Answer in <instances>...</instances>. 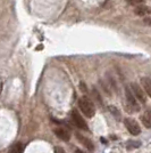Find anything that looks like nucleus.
Returning <instances> with one entry per match:
<instances>
[{
	"instance_id": "f257e3e1",
	"label": "nucleus",
	"mask_w": 151,
	"mask_h": 153,
	"mask_svg": "<svg viewBox=\"0 0 151 153\" xmlns=\"http://www.w3.org/2000/svg\"><path fill=\"white\" fill-rule=\"evenodd\" d=\"M78 108L82 111V113L88 118H92L95 113V108L93 102L88 97H82L78 101Z\"/></svg>"
},
{
	"instance_id": "f03ea898",
	"label": "nucleus",
	"mask_w": 151,
	"mask_h": 153,
	"mask_svg": "<svg viewBox=\"0 0 151 153\" xmlns=\"http://www.w3.org/2000/svg\"><path fill=\"white\" fill-rule=\"evenodd\" d=\"M125 96H126V101H127L128 112H139L141 110V106H140L139 102L136 101V97H135L134 93L132 91V89L128 88L127 86L125 87Z\"/></svg>"
},
{
	"instance_id": "7ed1b4c3",
	"label": "nucleus",
	"mask_w": 151,
	"mask_h": 153,
	"mask_svg": "<svg viewBox=\"0 0 151 153\" xmlns=\"http://www.w3.org/2000/svg\"><path fill=\"white\" fill-rule=\"evenodd\" d=\"M72 120L73 122L75 123V126L77 128H80V129H82V130H86L88 131L89 128H88V125H86V122L85 120L82 118V115L78 113V111L76 110V108H73V111H72Z\"/></svg>"
},
{
	"instance_id": "20e7f679",
	"label": "nucleus",
	"mask_w": 151,
	"mask_h": 153,
	"mask_svg": "<svg viewBox=\"0 0 151 153\" xmlns=\"http://www.w3.org/2000/svg\"><path fill=\"white\" fill-rule=\"evenodd\" d=\"M124 125L127 128V130L132 135H134V136H136V135L141 133V128L139 126V123L134 119H132V118H126L125 120H124Z\"/></svg>"
},
{
	"instance_id": "39448f33",
	"label": "nucleus",
	"mask_w": 151,
	"mask_h": 153,
	"mask_svg": "<svg viewBox=\"0 0 151 153\" xmlns=\"http://www.w3.org/2000/svg\"><path fill=\"white\" fill-rule=\"evenodd\" d=\"M131 89H132L135 97L138 98L140 102L145 103V101H147V98H145V91H144V89H142V88L140 87V85H138L136 82H132Z\"/></svg>"
},
{
	"instance_id": "423d86ee",
	"label": "nucleus",
	"mask_w": 151,
	"mask_h": 153,
	"mask_svg": "<svg viewBox=\"0 0 151 153\" xmlns=\"http://www.w3.org/2000/svg\"><path fill=\"white\" fill-rule=\"evenodd\" d=\"M54 133L56 134V136L58 138H60V140H64V142H68V140H70V134H69V131L66 128L58 127L54 130Z\"/></svg>"
},
{
	"instance_id": "0eeeda50",
	"label": "nucleus",
	"mask_w": 151,
	"mask_h": 153,
	"mask_svg": "<svg viewBox=\"0 0 151 153\" xmlns=\"http://www.w3.org/2000/svg\"><path fill=\"white\" fill-rule=\"evenodd\" d=\"M76 137H77V140H80V142H81L88 150H90V151H93V150H95L93 143L89 140V138H86L85 136H83V135H81V134H76Z\"/></svg>"
},
{
	"instance_id": "6e6552de",
	"label": "nucleus",
	"mask_w": 151,
	"mask_h": 153,
	"mask_svg": "<svg viewBox=\"0 0 151 153\" xmlns=\"http://www.w3.org/2000/svg\"><path fill=\"white\" fill-rule=\"evenodd\" d=\"M141 83L143 86L144 91L151 97V79L148 76H143V78H141Z\"/></svg>"
},
{
	"instance_id": "1a4fd4ad",
	"label": "nucleus",
	"mask_w": 151,
	"mask_h": 153,
	"mask_svg": "<svg viewBox=\"0 0 151 153\" xmlns=\"http://www.w3.org/2000/svg\"><path fill=\"white\" fill-rule=\"evenodd\" d=\"M134 13L136 14V15H139V16H145L147 14L151 13V10L147 6H138L135 8Z\"/></svg>"
},
{
	"instance_id": "9d476101",
	"label": "nucleus",
	"mask_w": 151,
	"mask_h": 153,
	"mask_svg": "<svg viewBox=\"0 0 151 153\" xmlns=\"http://www.w3.org/2000/svg\"><path fill=\"white\" fill-rule=\"evenodd\" d=\"M141 121H142V123H143V126H144L145 128H151V119H150V115L148 114H143L141 115Z\"/></svg>"
},
{
	"instance_id": "9b49d317",
	"label": "nucleus",
	"mask_w": 151,
	"mask_h": 153,
	"mask_svg": "<svg viewBox=\"0 0 151 153\" xmlns=\"http://www.w3.org/2000/svg\"><path fill=\"white\" fill-rule=\"evenodd\" d=\"M141 146V142L139 140H128L126 143V149L127 150H133V149H138Z\"/></svg>"
},
{
	"instance_id": "f8f14e48",
	"label": "nucleus",
	"mask_w": 151,
	"mask_h": 153,
	"mask_svg": "<svg viewBox=\"0 0 151 153\" xmlns=\"http://www.w3.org/2000/svg\"><path fill=\"white\" fill-rule=\"evenodd\" d=\"M10 153H23V145L21 143H17L15 144L13 147H12V151Z\"/></svg>"
},
{
	"instance_id": "ddd939ff",
	"label": "nucleus",
	"mask_w": 151,
	"mask_h": 153,
	"mask_svg": "<svg viewBox=\"0 0 151 153\" xmlns=\"http://www.w3.org/2000/svg\"><path fill=\"white\" fill-rule=\"evenodd\" d=\"M92 94H93V97H95V100L98 102V104L99 105H102L103 103H102V98H101L100 94H99V91L95 89V88H93V91H92Z\"/></svg>"
},
{
	"instance_id": "4468645a",
	"label": "nucleus",
	"mask_w": 151,
	"mask_h": 153,
	"mask_svg": "<svg viewBox=\"0 0 151 153\" xmlns=\"http://www.w3.org/2000/svg\"><path fill=\"white\" fill-rule=\"evenodd\" d=\"M109 111L113 113L116 118H117V120H119V118H120V113H119V111L117 110V108H115V106H109Z\"/></svg>"
},
{
	"instance_id": "2eb2a0df",
	"label": "nucleus",
	"mask_w": 151,
	"mask_h": 153,
	"mask_svg": "<svg viewBox=\"0 0 151 153\" xmlns=\"http://www.w3.org/2000/svg\"><path fill=\"white\" fill-rule=\"evenodd\" d=\"M128 4H131V5H139V4H141V2H143L144 0H126Z\"/></svg>"
},
{
	"instance_id": "dca6fc26",
	"label": "nucleus",
	"mask_w": 151,
	"mask_h": 153,
	"mask_svg": "<svg viewBox=\"0 0 151 153\" xmlns=\"http://www.w3.org/2000/svg\"><path fill=\"white\" fill-rule=\"evenodd\" d=\"M55 152H56V153H65V151H64V149H63V147L57 146L56 149H55Z\"/></svg>"
},
{
	"instance_id": "f3484780",
	"label": "nucleus",
	"mask_w": 151,
	"mask_h": 153,
	"mask_svg": "<svg viewBox=\"0 0 151 153\" xmlns=\"http://www.w3.org/2000/svg\"><path fill=\"white\" fill-rule=\"evenodd\" d=\"M143 22H144L145 24H148V25H151V17H145L143 19Z\"/></svg>"
},
{
	"instance_id": "a211bd4d",
	"label": "nucleus",
	"mask_w": 151,
	"mask_h": 153,
	"mask_svg": "<svg viewBox=\"0 0 151 153\" xmlns=\"http://www.w3.org/2000/svg\"><path fill=\"white\" fill-rule=\"evenodd\" d=\"M148 114L151 115V108H150V110H149V111H148Z\"/></svg>"
}]
</instances>
